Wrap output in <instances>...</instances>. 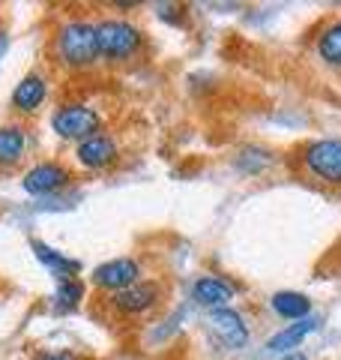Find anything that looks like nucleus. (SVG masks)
<instances>
[{"label":"nucleus","instance_id":"obj_1","mask_svg":"<svg viewBox=\"0 0 341 360\" xmlns=\"http://www.w3.org/2000/svg\"><path fill=\"white\" fill-rule=\"evenodd\" d=\"M54 54L57 63L66 70H90L99 60V42H96V21L87 18H69L57 27L54 37Z\"/></svg>","mask_w":341,"mask_h":360},{"label":"nucleus","instance_id":"obj_2","mask_svg":"<svg viewBox=\"0 0 341 360\" xmlns=\"http://www.w3.org/2000/svg\"><path fill=\"white\" fill-rule=\"evenodd\" d=\"M96 42H99V60L123 63L132 60L144 49V30L126 18H102L96 21Z\"/></svg>","mask_w":341,"mask_h":360},{"label":"nucleus","instance_id":"obj_3","mask_svg":"<svg viewBox=\"0 0 341 360\" xmlns=\"http://www.w3.org/2000/svg\"><path fill=\"white\" fill-rule=\"evenodd\" d=\"M51 132L63 141L81 144L102 132V115L87 103H66L51 115Z\"/></svg>","mask_w":341,"mask_h":360},{"label":"nucleus","instance_id":"obj_4","mask_svg":"<svg viewBox=\"0 0 341 360\" xmlns=\"http://www.w3.org/2000/svg\"><path fill=\"white\" fill-rule=\"evenodd\" d=\"M203 330H207L210 342L219 345L222 352H240L248 345V324L234 307H222V309H210L203 315Z\"/></svg>","mask_w":341,"mask_h":360},{"label":"nucleus","instance_id":"obj_5","mask_svg":"<svg viewBox=\"0 0 341 360\" xmlns=\"http://www.w3.org/2000/svg\"><path fill=\"white\" fill-rule=\"evenodd\" d=\"M302 168L321 184L341 186V139H317L305 144Z\"/></svg>","mask_w":341,"mask_h":360},{"label":"nucleus","instance_id":"obj_6","mask_svg":"<svg viewBox=\"0 0 341 360\" xmlns=\"http://www.w3.org/2000/svg\"><path fill=\"white\" fill-rule=\"evenodd\" d=\"M90 283L102 291H108V295H117V291L141 283V264L138 258H111V262L99 264L90 274Z\"/></svg>","mask_w":341,"mask_h":360},{"label":"nucleus","instance_id":"obj_7","mask_svg":"<svg viewBox=\"0 0 341 360\" xmlns=\"http://www.w3.org/2000/svg\"><path fill=\"white\" fill-rule=\"evenodd\" d=\"M69 180H72V172L63 162H36V165H30L25 172V177H21V186H25L27 195L42 198V195L60 193Z\"/></svg>","mask_w":341,"mask_h":360},{"label":"nucleus","instance_id":"obj_8","mask_svg":"<svg viewBox=\"0 0 341 360\" xmlns=\"http://www.w3.org/2000/svg\"><path fill=\"white\" fill-rule=\"evenodd\" d=\"M159 300H162V285L159 283H135L117 291V295H111V307L120 315H126V319H135V315L156 309Z\"/></svg>","mask_w":341,"mask_h":360},{"label":"nucleus","instance_id":"obj_9","mask_svg":"<svg viewBox=\"0 0 341 360\" xmlns=\"http://www.w3.org/2000/svg\"><path fill=\"white\" fill-rule=\"evenodd\" d=\"M117 156H120V148H117V141H114V135H108V132H99L93 139L75 144V160L81 168H87V172H102V168L117 162Z\"/></svg>","mask_w":341,"mask_h":360},{"label":"nucleus","instance_id":"obj_10","mask_svg":"<svg viewBox=\"0 0 341 360\" xmlns=\"http://www.w3.org/2000/svg\"><path fill=\"white\" fill-rule=\"evenodd\" d=\"M236 297V285L231 279H222V276H198L192 283V300L203 309H222V307H231V300Z\"/></svg>","mask_w":341,"mask_h":360},{"label":"nucleus","instance_id":"obj_11","mask_svg":"<svg viewBox=\"0 0 341 360\" xmlns=\"http://www.w3.org/2000/svg\"><path fill=\"white\" fill-rule=\"evenodd\" d=\"M45 99H48V82H45V75L30 72V75H25L15 84L9 103H13V108L18 111V115L30 117V115H36V111L45 105Z\"/></svg>","mask_w":341,"mask_h":360},{"label":"nucleus","instance_id":"obj_12","mask_svg":"<svg viewBox=\"0 0 341 360\" xmlns=\"http://www.w3.org/2000/svg\"><path fill=\"white\" fill-rule=\"evenodd\" d=\"M317 324H321V319H317V315H309V319H300V321L288 324L284 330L272 333L269 340H267V352H269V354H290V352H300V345L317 330Z\"/></svg>","mask_w":341,"mask_h":360},{"label":"nucleus","instance_id":"obj_13","mask_svg":"<svg viewBox=\"0 0 341 360\" xmlns=\"http://www.w3.org/2000/svg\"><path fill=\"white\" fill-rule=\"evenodd\" d=\"M30 250H33V255H36V262L42 267H48L57 276V283H63V279H78V274H81V262H75V258H69L66 252L51 250L48 243L30 240Z\"/></svg>","mask_w":341,"mask_h":360},{"label":"nucleus","instance_id":"obj_14","mask_svg":"<svg viewBox=\"0 0 341 360\" xmlns=\"http://www.w3.org/2000/svg\"><path fill=\"white\" fill-rule=\"evenodd\" d=\"M25 150H27V132L21 123H6V127H0V168L21 162Z\"/></svg>","mask_w":341,"mask_h":360},{"label":"nucleus","instance_id":"obj_15","mask_svg":"<svg viewBox=\"0 0 341 360\" xmlns=\"http://www.w3.org/2000/svg\"><path fill=\"white\" fill-rule=\"evenodd\" d=\"M269 307H272V312L288 321H300V319H309L312 315V300L300 295V291H276V295L269 297Z\"/></svg>","mask_w":341,"mask_h":360},{"label":"nucleus","instance_id":"obj_16","mask_svg":"<svg viewBox=\"0 0 341 360\" xmlns=\"http://www.w3.org/2000/svg\"><path fill=\"white\" fill-rule=\"evenodd\" d=\"M317 54H321L323 63L341 66V18L329 21L321 30V37H317Z\"/></svg>","mask_w":341,"mask_h":360},{"label":"nucleus","instance_id":"obj_17","mask_svg":"<svg viewBox=\"0 0 341 360\" xmlns=\"http://www.w3.org/2000/svg\"><path fill=\"white\" fill-rule=\"evenodd\" d=\"M87 288L81 279H63V283H57V291H54V303L60 309H75L78 303L84 300Z\"/></svg>","mask_w":341,"mask_h":360},{"label":"nucleus","instance_id":"obj_18","mask_svg":"<svg viewBox=\"0 0 341 360\" xmlns=\"http://www.w3.org/2000/svg\"><path fill=\"white\" fill-rule=\"evenodd\" d=\"M33 360H78V357L69 354V352H42V354H36Z\"/></svg>","mask_w":341,"mask_h":360},{"label":"nucleus","instance_id":"obj_19","mask_svg":"<svg viewBox=\"0 0 341 360\" xmlns=\"http://www.w3.org/2000/svg\"><path fill=\"white\" fill-rule=\"evenodd\" d=\"M281 360H309V357H305L302 352H290V354H284Z\"/></svg>","mask_w":341,"mask_h":360},{"label":"nucleus","instance_id":"obj_20","mask_svg":"<svg viewBox=\"0 0 341 360\" xmlns=\"http://www.w3.org/2000/svg\"><path fill=\"white\" fill-rule=\"evenodd\" d=\"M4 51H6V37L0 33V58H4Z\"/></svg>","mask_w":341,"mask_h":360}]
</instances>
